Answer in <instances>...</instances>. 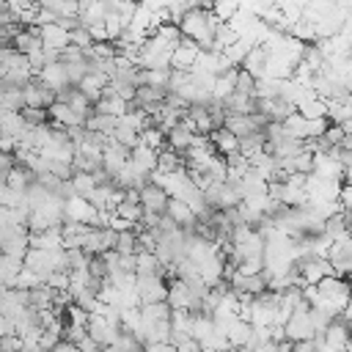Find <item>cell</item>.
Here are the masks:
<instances>
[{"instance_id":"6da1fadb","label":"cell","mask_w":352,"mask_h":352,"mask_svg":"<svg viewBox=\"0 0 352 352\" xmlns=\"http://www.w3.org/2000/svg\"><path fill=\"white\" fill-rule=\"evenodd\" d=\"M214 25H217L214 14H212L209 8H201V6H198V8H187V11L182 14V19L176 22L179 33H182L184 38L195 41L201 52H209V50H212V30H214Z\"/></svg>"},{"instance_id":"7a4b0ae2","label":"cell","mask_w":352,"mask_h":352,"mask_svg":"<svg viewBox=\"0 0 352 352\" xmlns=\"http://www.w3.org/2000/svg\"><path fill=\"white\" fill-rule=\"evenodd\" d=\"M204 198H206V204L212 206V209H231V206H236L242 198H239V190L234 187V184H228V182H209L206 184V190H204Z\"/></svg>"},{"instance_id":"3957f363","label":"cell","mask_w":352,"mask_h":352,"mask_svg":"<svg viewBox=\"0 0 352 352\" xmlns=\"http://www.w3.org/2000/svg\"><path fill=\"white\" fill-rule=\"evenodd\" d=\"M22 99H25V107H50L55 102V91L50 85H44L36 74L22 85Z\"/></svg>"},{"instance_id":"277c9868","label":"cell","mask_w":352,"mask_h":352,"mask_svg":"<svg viewBox=\"0 0 352 352\" xmlns=\"http://www.w3.org/2000/svg\"><path fill=\"white\" fill-rule=\"evenodd\" d=\"M85 336H88V338H94L99 346H110V344L116 341L118 330H116V327H110V324L104 322V316H102V314H88Z\"/></svg>"},{"instance_id":"5b68a950","label":"cell","mask_w":352,"mask_h":352,"mask_svg":"<svg viewBox=\"0 0 352 352\" xmlns=\"http://www.w3.org/2000/svg\"><path fill=\"white\" fill-rule=\"evenodd\" d=\"M198 44L195 41H190V38H179V44L170 50V69H182V72H187L192 63H195V58H198Z\"/></svg>"},{"instance_id":"8992f818","label":"cell","mask_w":352,"mask_h":352,"mask_svg":"<svg viewBox=\"0 0 352 352\" xmlns=\"http://www.w3.org/2000/svg\"><path fill=\"white\" fill-rule=\"evenodd\" d=\"M38 38H41V47L60 52L69 44V30H63L58 22H47V25H38Z\"/></svg>"},{"instance_id":"52a82bcc","label":"cell","mask_w":352,"mask_h":352,"mask_svg":"<svg viewBox=\"0 0 352 352\" xmlns=\"http://www.w3.org/2000/svg\"><path fill=\"white\" fill-rule=\"evenodd\" d=\"M44 85H50L55 94L58 91H63V88H69L72 82H69V77H66V69H63V63L60 60H55V63H47V66H41V72L36 74Z\"/></svg>"},{"instance_id":"ba28073f","label":"cell","mask_w":352,"mask_h":352,"mask_svg":"<svg viewBox=\"0 0 352 352\" xmlns=\"http://www.w3.org/2000/svg\"><path fill=\"white\" fill-rule=\"evenodd\" d=\"M140 192V206L143 209H151V212H157V214H162L165 212V204H168V192L160 187V184H146V187H140L138 190Z\"/></svg>"},{"instance_id":"9c48e42d","label":"cell","mask_w":352,"mask_h":352,"mask_svg":"<svg viewBox=\"0 0 352 352\" xmlns=\"http://www.w3.org/2000/svg\"><path fill=\"white\" fill-rule=\"evenodd\" d=\"M264 66H267V50H264L261 44H253V47L248 50V55L242 58V63H239V69H245V72L253 74L256 80L264 77Z\"/></svg>"},{"instance_id":"30bf717a","label":"cell","mask_w":352,"mask_h":352,"mask_svg":"<svg viewBox=\"0 0 352 352\" xmlns=\"http://www.w3.org/2000/svg\"><path fill=\"white\" fill-rule=\"evenodd\" d=\"M129 162H132L138 170L151 173V170L157 168V151L148 148V146H143V143H138L135 148H129Z\"/></svg>"},{"instance_id":"8fae6325","label":"cell","mask_w":352,"mask_h":352,"mask_svg":"<svg viewBox=\"0 0 352 352\" xmlns=\"http://www.w3.org/2000/svg\"><path fill=\"white\" fill-rule=\"evenodd\" d=\"M47 116H50V121L63 124V126H82V118H80L69 104H63V102H52V104L47 107Z\"/></svg>"},{"instance_id":"7c38bea8","label":"cell","mask_w":352,"mask_h":352,"mask_svg":"<svg viewBox=\"0 0 352 352\" xmlns=\"http://www.w3.org/2000/svg\"><path fill=\"white\" fill-rule=\"evenodd\" d=\"M36 182V176L25 168V165H11L8 168V173H6V187H11V190H16V192H25L30 184Z\"/></svg>"},{"instance_id":"4fadbf2b","label":"cell","mask_w":352,"mask_h":352,"mask_svg":"<svg viewBox=\"0 0 352 352\" xmlns=\"http://www.w3.org/2000/svg\"><path fill=\"white\" fill-rule=\"evenodd\" d=\"M104 82H107L104 74H85V77L77 82V91L94 104L96 99H102V88H104Z\"/></svg>"},{"instance_id":"5bb4252c","label":"cell","mask_w":352,"mask_h":352,"mask_svg":"<svg viewBox=\"0 0 352 352\" xmlns=\"http://www.w3.org/2000/svg\"><path fill=\"white\" fill-rule=\"evenodd\" d=\"M206 138H209V143H212V148H214L217 154H231V151H236V135H231L226 126H217V129L206 132Z\"/></svg>"},{"instance_id":"9a60e30c","label":"cell","mask_w":352,"mask_h":352,"mask_svg":"<svg viewBox=\"0 0 352 352\" xmlns=\"http://www.w3.org/2000/svg\"><path fill=\"white\" fill-rule=\"evenodd\" d=\"M179 168H184L182 151H173L168 143H162V146L157 148V170L170 173V170H179Z\"/></svg>"},{"instance_id":"2e32d148","label":"cell","mask_w":352,"mask_h":352,"mask_svg":"<svg viewBox=\"0 0 352 352\" xmlns=\"http://www.w3.org/2000/svg\"><path fill=\"white\" fill-rule=\"evenodd\" d=\"M250 322H245V319H234L228 327H226V338H228V344L231 346H245L248 344V338H250Z\"/></svg>"},{"instance_id":"e0dca14e","label":"cell","mask_w":352,"mask_h":352,"mask_svg":"<svg viewBox=\"0 0 352 352\" xmlns=\"http://www.w3.org/2000/svg\"><path fill=\"white\" fill-rule=\"evenodd\" d=\"M19 270H22V258L0 253V283H3V286L14 289V280H16V272H19Z\"/></svg>"},{"instance_id":"ac0fdd59","label":"cell","mask_w":352,"mask_h":352,"mask_svg":"<svg viewBox=\"0 0 352 352\" xmlns=\"http://www.w3.org/2000/svg\"><path fill=\"white\" fill-rule=\"evenodd\" d=\"M110 138H113L118 146H124V148H135V146L140 143V132L132 129L129 124H121L118 118H116V129L110 132Z\"/></svg>"},{"instance_id":"d6986e66","label":"cell","mask_w":352,"mask_h":352,"mask_svg":"<svg viewBox=\"0 0 352 352\" xmlns=\"http://www.w3.org/2000/svg\"><path fill=\"white\" fill-rule=\"evenodd\" d=\"M135 275H162V264L154 253H135Z\"/></svg>"},{"instance_id":"ffe728a7","label":"cell","mask_w":352,"mask_h":352,"mask_svg":"<svg viewBox=\"0 0 352 352\" xmlns=\"http://www.w3.org/2000/svg\"><path fill=\"white\" fill-rule=\"evenodd\" d=\"M234 77H236V66L228 69L226 74H217L212 82V99H226L234 91Z\"/></svg>"},{"instance_id":"44dd1931","label":"cell","mask_w":352,"mask_h":352,"mask_svg":"<svg viewBox=\"0 0 352 352\" xmlns=\"http://www.w3.org/2000/svg\"><path fill=\"white\" fill-rule=\"evenodd\" d=\"M82 126L91 129V132H104V135H110V132L116 129V116H107V113H91V116L85 118Z\"/></svg>"},{"instance_id":"7402d4cb","label":"cell","mask_w":352,"mask_h":352,"mask_svg":"<svg viewBox=\"0 0 352 352\" xmlns=\"http://www.w3.org/2000/svg\"><path fill=\"white\" fill-rule=\"evenodd\" d=\"M280 126H283V135H289V138H297V140L305 138V118H302L297 110L289 113V116L280 121Z\"/></svg>"},{"instance_id":"603a6c76","label":"cell","mask_w":352,"mask_h":352,"mask_svg":"<svg viewBox=\"0 0 352 352\" xmlns=\"http://www.w3.org/2000/svg\"><path fill=\"white\" fill-rule=\"evenodd\" d=\"M204 173L209 176V182H226V157L223 154H212L204 165Z\"/></svg>"},{"instance_id":"cb8c5ba5","label":"cell","mask_w":352,"mask_h":352,"mask_svg":"<svg viewBox=\"0 0 352 352\" xmlns=\"http://www.w3.org/2000/svg\"><path fill=\"white\" fill-rule=\"evenodd\" d=\"M302 118H322L324 116V99L319 96H311V99H302L297 107H294Z\"/></svg>"},{"instance_id":"d4e9b609","label":"cell","mask_w":352,"mask_h":352,"mask_svg":"<svg viewBox=\"0 0 352 352\" xmlns=\"http://www.w3.org/2000/svg\"><path fill=\"white\" fill-rule=\"evenodd\" d=\"M256 148H264V132L258 129V132H248V135H242V138H236V151L239 154H250V151H256Z\"/></svg>"},{"instance_id":"484cf974","label":"cell","mask_w":352,"mask_h":352,"mask_svg":"<svg viewBox=\"0 0 352 352\" xmlns=\"http://www.w3.org/2000/svg\"><path fill=\"white\" fill-rule=\"evenodd\" d=\"M25 250H28V234H14L11 239H6V242L0 245V253H6V256H16V258H22Z\"/></svg>"},{"instance_id":"4316f807","label":"cell","mask_w":352,"mask_h":352,"mask_svg":"<svg viewBox=\"0 0 352 352\" xmlns=\"http://www.w3.org/2000/svg\"><path fill=\"white\" fill-rule=\"evenodd\" d=\"M239 3H242V0H212L209 11L214 14V19H217V22H228V19H231V14L239 8Z\"/></svg>"},{"instance_id":"83f0119b","label":"cell","mask_w":352,"mask_h":352,"mask_svg":"<svg viewBox=\"0 0 352 352\" xmlns=\"http://www.w3.org/2000/svg\"><path fill=\"white\" fill-rule=\"evenodd\" d=\"M234 91H236V94H245V96H253V91H256V77H253V74H248L245 69H239V66H236Z\"/></svg>"},{"instance_id":"f1b7e54d","label":"cell","mask_w":352,"mask_h":352,"mask_svg":"<svg viewBox=\"0 0 352 352\" xmlns=\"http://www.w3.org/2000/svg\"><path fill=\"white\" fill-rule=\"evenodd\" d=\"M72 187H74V195H80V198H88L91 192H94V179H91V173H72Z\"/></svg>"},{"instance_id":"f546056e","label":"cell","mask_w":352,"mask_h":352,"mask_svg":"<svg viewBox=\"0 0 352 352\" xmlns=\"http://www.w3.org/2000/svg\"><path fill=\"white\" fill-rule=\"evenodd\" d=\"M113 212H116V214H121V217H124V220H129V223H138V220H140V214H143V206H140V204H135V201H126V198H124V201H118V204H116V209H113Z\"/></svg>"},{"instance_id":"4dcf8cb0","label":"cell","mask_w":352,"mask_h":352,"mask_svg":"<svg viewBox=\"0 0 352 352\" xmlns=\"http://www.w3.org/2000/svg\"><path fill=\"white\" fill-rule=\"evenodd\" d=\"M63 69H66L69 82H72V85H77V82L88 74V69H85V55H82V58H77V60H63Z\"/></svg>"},{"instance_id":"1f68e13d","label":"cell","mask_w":352,"mask_h":352,"mask_svg":"<svg viewBox=\"0 0 352 352\" xmlns=\"http://www.w3.org/2000/svg\"><path fill=\"white\" fill-rule=\"evenodd\" d=\"M19 116L30 124V126H41V124H50V116H47V107H22Z\"/></svg>"},{"instance_id":"d6a6232c","label":"cell","mask_w":352,"mask_h":352,"mask_svg":"<svg viewBox=\"0 0 352 352\" xmlns=\"http://www.w3.org/2000/svg\"><path fill=\"white\" fill-rule=\"evenodd\" d=\"M140 143L157 151V148L165 143V132H162L160 126H148V129H143V132H140Z\"/></svg>"},{"instance_id":"836d02e7","label":"cell","mask_w":352,"mask_h":352,"mask_svg":"<svg viewBox=\"0 0 352 352\" xmlns=\"http://www.w3.org/2000/svg\"><path fill=\"white\" fill-rule=\"evenodd\" d=\"M261 270H264V256H248V258H242L236 264V272L239 275H256Z\"/></svg>"},{"instance_id":"e575fe53","label":"cell","mask_w":352,"mask_h":352,"mask_svg":"<svg viewBox=\"0 0 352 352\" xmlns=\"http://www.w3.org/2000/svg\"><path fill=\"white\" fill-rule=\"evenodd\" d=\"M85 270H88V275H91V278H107V261H104V256H102V253L88 256Z\"/></svg>"},{"instance_id":"d590c367","label":"cell","mask_w":352,"mask_h":352,"mask_svg":"<svg viewBox=\"0 0 352 352\" xmlns=\"http://www.w3.org/2000/svg\"><path fill=\"white\" fill-rule=\"evenodd\" d=\"M292 165H294V173H311L314 170V154L302 148L292 157Z\"/></svg>"},{"instance_id":"8d00e7d4","label":"cell","mask_w":352,"mask_h":352,"mask_svg":"<svg viewBox=\"0 0 352 352\" xmlns=\"http://www.w3.org/2000/svg\"><path fill=\"white\" fill-rule=\"evenodd\" d=\"M38 283H44L36 272H30L28 267H22L19 272H16V280H14V289H33V286H38Z\"/></svg>"},{"instance_id":"74e56055","label":"cell","mask_w":352,"mask_h":352,"mask_svg":"<svg viewBox=\"0 0 352 352\" xmlns=\"http://www.w3.org/2000/svg\"><path fill=\"white\" fill-rule=\"evenodd\" d=\"M44 162H47V170L58 179H72V173H74L72 162H63V160H44Z\"/></svg>"},{"instance_id":"f35d334b","label":"cell","mask_w":352,"mask_h":352,"mask_svg":"<svg viewBox=\"0 0 352 352\" xmlns=\"http://www.w3.org/2000/svg\"><path fill=\"white\" fill-rule=\"evenodd\" d=\"M113 250L116 253H138V248H135V231H121L116 236V248Z\"/></svg>"},{"instance_id":"ab89813d","label":"cell","mask_w":352,"mask_h":352,"mask_svg":"<svg viewBox=\"0 0 352 352\" xmlns=\"http://www.w3.org/2000/svg\"><path fill=\"white\" fill-rule=\"evenodd\" d=\"M104 33H107V41H116L124 33V22L118 19V14H107L104 16Z\"/></svg>"},{"instance_id":"60d3db41","label":"cell","mask_w":352,"mask_h":352,"mask_svg":"<svg viewBox=\"0 0 352 352\" xmlns=\"http://www.w3.org/2000/svg\"><path fill=\"white\" fill-rule=\"evenodd\" d=\"M69 44L72 47H80V50H91V36H88V30L85 28H74V30H69Z\"/></svg>"},{"instance_id":"b9f144b4","label":"cell","mask_w":352,"mask_h":352,"mask_svg":"<svg viewBox=\"0 0 352 352\" xmlns=\"http://www.w3.org/2000/svg\"><path fill=\"white\" fill-rule=\"evenodd\" d=\"M104 228H110V231H116V234H121V231H132L135 228V223H129V220H124L121 214H107V223H104Z\"/></svg>"},{"instance_id":"7bdbcfd3","label":"cell","mask_w":352,"mask_h":352,"mask_svg":"<svg viewBox=\"0 0 352 352\" xmlns=\"http://www.w3.org/2000/svg\"><path fill=\"white\" fill-rule=\"evenodd\" d=\"M58 341H60V336H58L55 330H41V333H38V346H41L44 352H50Z\"/></svg>"},{"instance_id":"ee69618b","label":"cell","mask_w":352,"mask_h":352,"mask_svg":"<svg viewBox=\"0 0 352 352\" xmlns=\"http://www.w3.org/2000/svg\"><path fill=\"white\" fill-rule=\"evenodd\" d=\"M44 283H47L50 289H55V292H58V289H69V272H52Z\"/></svg>"},{"instance_id":"f6af8a7d","label":"cell","mask_w":352,"mask_h":352,"mask_svg":"<svg viewBox=\"0 0 352 352\" xmlns=\"http://www.w3.org/2000/svg\"><path fill=\"white\" fill-rule=\"evenodd\" d=\"M77 349H80V352H102V346H99L94 338H88V336H82V338L77 341Z\"/></svg>"},{"instance_id":"bcb514c9","label":"cell","mask_w":352,"mask_h":352,"mask_svg":"<svg viewBox=\"0 0 352 352\" xmlns=\"http://www.w3.org/2000/svg\"><path fill=\"white\" fill-rule=\"evenodd\" d=\"M50 352H80V349H77V344H72V341L60 338V341H58V344H55Z\"/></svg>"},{"instance_id":"7dc6e473","label":"cell","mask_w":352,"mask_h":352,"mask_svg":"<svg viewBox=\"0 0 352 352\" xmlns=\"http://www.w3.org/2000/svg\"><path fill=\"white\" fill-rule=\"evenodd\" d=\"M14 148H16L14 138H8V135H0V151H3V154H11Z\"/></svg>"},{"instance_id":"c3c4849f","label":"cell","mask_w":352,"mask_h":352,"mask_svg":"<svg viewBox=\"0 0 352 352\" xmlns=\"http://www.w3.org/2000/svg\"><path fill=\"white\" fill-rule=\"evenodd\" d=\"M6 6H8V11H22V8H28V6H33V0H6Z\"/></svg>"},{"instance_id":"681fc988","label":"cell","mask_w":352,"mask_h":352,"mask_svg":"<svg viewBox=\"0 0 352 352\" xmlns=\"http://www.w3.org/2000/svg\"><path fill=\"white\" fill-rule=\"evenodd\" d=\"M6 333H14V324H11V319H6L0 314V336H6Z\"/></svg>"},{"instance_id":"f907efd6","label":"cell","mask_w":352,"mask_h":352,"mask_svg":"<svg viewBox=\"0 0 352 352\" xmlns=\"http://www.w3.org/2000/svg\"><path fill=\"white\" fill-rule=\"evenodd\" d=\"M6 292H8V286H3V283H0V302H3V297H6Z\"/></svg>"},{"instance_id":"816d5d0a","label":"cell","mask_w":352,"mask_h":352,"mask_svg":"<svg viewBox=\"0 0 352 352\" xmlns=\"http://www.w3.org/2000/svg\"><path fill=\"white\" fill-rule=\"evenodd\" d=\"M195 352H212V349H206V346H198V349H195Z\"/></svg>"}]
</instances>
